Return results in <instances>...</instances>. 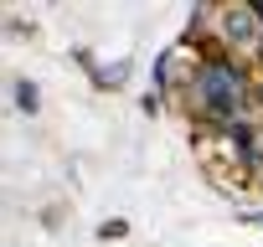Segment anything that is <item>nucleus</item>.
I'll list each match as a JSON object with an SVG mask.
<instances>
[{"label":"nucleus","instance_id":"obj_7","mask_svg":"<svg viewBox=\"0 0 263 247\" xmlns=\"http://www.w3.org/2000/svg\"><path fill=\"white\" fill-rule=\"evenodd\" d=\"M140 113H145V118H160V113H165V98H160V93H140Z\"/></svg>","mask_w":263,"mask_h":247},{"label":"nucleus","instance_id":"obj_1","mask_svg":"<svg viewBox=\"0 0 263 247\" xmlns=\"http://www.w3.org/2000/svg\"><path fill=\"white\" fill-rule=\"evenodd\" d=\"M212 36L222 42V52H232V57H242V62H253L258 47H263V26H258L253 6H222L217 21H212Z\"/></svg>","mask_w":263,"mask_h":247},{"label":"nucleus","instance_id":"obj_8","mask_svg":"<svg viewBox=\"0 0 263 247\" xmlns=\"http://www.w3.org/2000/svg\"><path fill=\"white\" fill-rule=\"evenodd\" d=\"M232 221H237V227H263V206H237Z\"/></svg>","mask_w":263,"mask_h":247},{"label":"nucleus","instance_id":"obj_5","mask_svg":"<svg viewBox=\"0 0 263 247\" xmlns=\"http://www.w3.org/2000/svg\"><path fill=\"white\" fill-rule=\"evenodd\" d=\"M119 237H129V221H124V216H108V221H98V242H119Z\"/></svg>","mask_w":263,"mask_h":247},{"label":"nucleus","instance_id":"obj_4","mask_svg":"<svg viewBox=\"0 0 263 247\" xmlns=\"http://www.w3.org/2000/svg\"><path fill=\"white\" fill-rule=\"evenodd\" d=\"M0 31H6V36H21V42H31V36H36V26H31L26 16H6V21H0Z\"/></svg>","mask_w":263,"mask_h":247},{"label":"nucleus","instance_id":"obj_3","mask_svg":"<svg viewBox=\"0 0 263 247\" xmlns=\"http://www.w3.org/2000/svg\"><path fill=\"white\" fill-rule=\"evenodd\" d=\"M11 103L21 118H42V88L31 77H11Z\"/></svg>","mask_w":263,"mask_h":247},{"label":"nucleus","instance_id":"obj_6","mask_svg":"<svg viewBox=\"0 0 263 247\" xmlns=\"http://www.w3.org/2000/svg\"><path fill=\"white\" fill-rule=\"evenodd\" d=\"M72 62H78V67H83V72H88V77H93V72H98V52H93V47H83V42H78V47H72Z\"/></svg>","mask_w":263,"mask_h":247},{"label":"nucleus","instance_id":"obj_2","mask_svg":"<svg viewBox=\"0 0 263 247\" xmlns=\"http://www.w3.org/2000/svg\"><path fill=\"white\" fill-rule=\"evenodd\" d=\"M129 77H135V62H129V57H119V62H98V72L88 77L98 93H124L129 88Z\"/></svg>","mask_w":263,"mask_h":247},{"label":"nucleus","instance_id":"obj_9","mask_svg":"<svg viewBox=\"0 0 263 247\" xmlns=\"http://www.w3.org/2000/svg\"><path fill=\"white\" fill-rule=\"evenodd\" d=\"M253 113H258V118H263V72H258V77H253Z\"/></svg>","mask_w":263,"mask_h":247}]
</instances>
